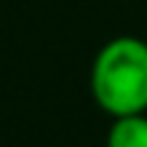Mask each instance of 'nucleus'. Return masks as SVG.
<instances>
[{
	"mask_svg": "<svg viewBox=\"0 0 147 147\" xmlns=\"http://www.w3.org/2000/svg\"><path fill=\"white\" fill-rule=\"evenodd\" d=\"M106 147H147V115H123L112 117Z\"/></svg>",
	"mask_w": 147,
	"mask_h": 147,
	"instance_id": "f03ea898",
	"label": "nucleus"
},
{
	"mask_svg": "<svg viewBox=\"0 0 147 147\" xmlns=\"http://www.w3.org/2000/svg\"><path fill=\"white\" fill-rule=\"evenodd\" d=\"M90 93L109 117L147 112V41L117 36L98 49Z\"/></svg>",
	"mask_w": 147,
	"mask_h": 147,
	"instance_id": "f257e3e1",
	"label": "nucleus"
}]
</instances>
